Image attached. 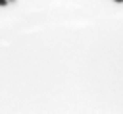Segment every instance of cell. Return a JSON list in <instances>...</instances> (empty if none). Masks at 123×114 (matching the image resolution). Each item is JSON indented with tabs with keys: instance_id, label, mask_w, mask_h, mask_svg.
I'll return each instance as SVG.
<instances>
[{
	"instance_id": "1",
	"label": "cell",
	"mask_w": 123,
	"mask_h": 114,
	"mask_svg": "<svg viewBox=\"0 0 123 114\" xmlns=\"http://www.w3.org/2000/svg\"><path fill=\"white\" fill-rule=\"evenodd\" d=\"M9 4V0H0V7H5Z\"/></svg>"
},
{
	"instance_id": "2",
	"label": "cell",
	"mask_w": 123,
	"mask_h": 114,
	"mask_svg": "<svg viewBox=\"0 0 123 114\" xmlns=\"http://www.w3.org/2000/svg\"><path fill=\"white\" fill-rule=\"evenodd\" d=\"M114 2H116V4H123V0H114Z\"/></svg>"
}]
</instances>
